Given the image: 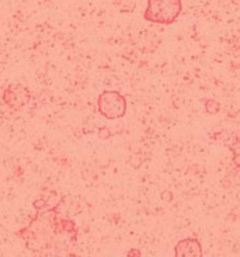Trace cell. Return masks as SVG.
Masks as SVG:
<instances>
[{
    "instance_id": "obj_9",
    "label": "cell",
    "mask_w": 240,
    "mask_h": 257,
    "mask_svg": "<svg viewBox=\"0 0 240 257\" xmlns=\"http://www.w3.org/2000/svg\"><path fill=\"white\" fill-rule=\"evenodd\" d=\"M127 256L128 257H141L142 256V253H141V250H139V249H131L130 251H128V253H127Z\"/></svg>"
},
{
    "instance_id": "obj_8",
    "label": "cell",
    "mask_w": 240,
    "mask_h": 257,
    "mask_svg": "<svg viewBox=\"0 0 240 257\" xmlns=\"http://www.w3.org/2000/svg\"><path fill=\"white\" fill-rule=\"evenodd\" d=\"M162 200L166 202H172L173 201L172 191H163V193H162Z\"/></svg>"
},
{
    "instance_id": "obj_7",
    "label": "cell",
    "mask_w": 240,
    "mask_h": 257,
    "mask_svg": "<svg viewBox=\"0 0 240 257\" xmlns=\"http://www.w3.org/2000/svg\"><path fill=\"white\" fill-rule=\"evenodd\" d=\"M229 149L233 152V163L237 167H240V141H236L233 144H230Z\"/></svg>"
},
{
    "instance_id": "obj_5",
    "label": "cell",
    "mask_w": 240,
    "mask_h": 257,
    "mask_svg": "<svg viewBox=\"0 0 240 257\" xmlns=\"http://www.w3.org/2000/svg\"><path fill=\"white\" fill-rule=\"evenodd\" d=\"M202 246L195 237H185L174 246L176 257H202Z\"/></svg>"
},
{
    "instance_id": "obj_3",
    "label": "cell",
    "mask_w": 240,
    "mask_h": 257,
    "mask_svg": "<svg viewBox=\"0 0 240 257\" xmlns=\"http://www.w3.org/2000/svg\"><path fill=\"white\" fill-rule=\"evenodd\" d=\"M98 112L105 119L123 118L127 114V98L114 90H104L97 98Z\"/></svg>"
},
{
    "instance_id": "obj_2",
    "label": "cell",
    "mask_w": 240,
    "mask_h": 257,
    "mask_svg": "<svg viewBox=\"0 0 240 257\" xmlns=\"http://www.w3.org/2000/svg\"><path fill=\"white\" fill-rule=\"evenodd\" d=\"M183 12V0H148L144 19L149 23L170 26Z\"/></svg>"
},
{
    "instance_id": "obj_1",
    "label": "cell",
    "mask_w": 240,
    "mask_h": 257,
    "mask_svg": "<svg viewBox=\"0 0 240 257\" xmlns=\"http://www.w3.org/2000/svg\"><path fill=\"white\" fill-rule=\"evenodd\" d=\"M62 201V197L54 202L42 197L35 200L34 218L17 232L27 250L35 256H75L79 230L75 221L61 212Z\"/></svg>"
},
{
    "instance_id": "obj_6",
    "label": "cell",
    "mask_w": 240,
    "mask_h": 257,
    "mask_svg": "<svg viewBox=\"0 0 240 257\" xmlns=\"http://www.w3.org/2000/svg\"><path fill=\"white\" fill-rule=\"evenodd\" d=\"M205 111L208 114H211V115H215V114H218L220 111V104L216 101V100H213V98H208L205 100Z\"/></svg>"
},
{
    "instance_id": "obj_4",
    "label": "cell",
    "mask_w": 240,
    "mask_h": 257,
    "mask_svg": "<svg viewBox=\"0 0 240 257\" xmlns=\"http://www.w3.org/2000/svg\"><path fill=\"white\" fill-rule=\"evenodd\" d=\"M31 91L27 86L20 83L9 84L2 93V101L12 110H23L31 101Z\"/></svg>"
}]
</instances>
